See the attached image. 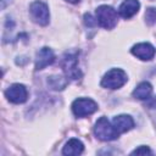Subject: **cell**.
I'll return each mask as SVG.
<instances>
[{"label": "cell", "instance_id": "6da1fadb", "mask_svg": "<svg viewBox=\"0 0 156 156\" xmlns=\"http://www.w3.org/2000/svg\"><path fill=\"white\" fill-rule=\"evenodd\" d=\"M94 133L98 139L102 141H111L118 138L119 133L116 130L113 124L110 123V121L106 117H100L94 127Z\"/></svg>", "mask_w": 156, "mask_h": 156}, {"label": "cell", "instance_id": "7a4b0ae2", "mask_svg": "<svg viewBox=\"0 0 156 156\" xmlns=\"http://www.w3.org/2000/svg\"><path fill=\"white\" fill-rule=\"evenodd\" d=\"M127 73L121 68L110 69L101 79V85L107 89H119L127 83Z\"/></svg>", "mask_w": 156, "mask_h": 156}, {"label": "cell", "instance_id": "3957f363", "mask_svg": "<svg viewBox=\"0 0 156 156\" xmlns=\"http://www.w3.org/2000/svg\"><path fill=\"white\" fill-rule=\"evenodd\" d=\"M117 12L113 7L108 5H101L96 9V20L98 23L105 29H112L117 24Z\"/></svg>", "mask_w": 156, "mask_h": 156}, {"label": "cell", "instance_id": "277c9868", "mask_svg": "<svg viewBox=\"0 0 156 156\" xmlns=\"http://www.w3.org/2000/svg\"><path fill=\"white\" fill-rule=\"evenodd\" d=\"M98 110V104L87 98H79L76 99L72 104V111L76 117H85L91 113H94Z\"/></svg>", "mask_w": 156, "mask_h": 156}, {"label": "cell", "instance_id": "5b68a950", "mask_svg": "<svg viewBox=\"0 0 156 156\" xmlns=\"http://www.w3.org/2000/svg\"><path fill=\"white\" fill-rule=\"evenodd\" d=\"M29 12L33 18V21L40 26H46L49 23L50 13H49V7L45 2L43 1H34L29 6Z\"/></svg>", "mask_w": 156, "mask_h": 156}, {"label": "cell", "instance_id": "8992f818", "mask_svg": "<svg viewBox=\"0 0 156 156\" xmlns=\"http://www.w3.org/2000/svg\"><path fill=\"white\" fill-rule=\"evenodd\" d=\"M61 66H62L65 74L68 78L77 80L82 77V72L78 68V58H77L76 54H66L62 58Z\"/></svg>", "mask_w": 156, "mask_h": 156}, {"label": "cell", "instance_id": "52a82bcc", "mask_svg": "<svg viewBox=\"0 0 156 156\" xmlns=\"http://www.w3.org/2000/svg\"><path fill=\"white\" fill-rule=\"evenodd\" d=\"M5 96L7 98L9 101H11L13 104H22L27 100L28 91H27V89L23 84L16 83V84H12L11 87H9L6 89Z\"/></svg>", "mask_w": 156, "mask_h": 156}, {"label": "cell", "instance_id": "ba28073f", "mask_svg": "<svg viewBox=\"0 0 156 156\" xmlns=\"http://www.w3.org/2000/svg\"><path fill=\"white\" fill-rule=\"evenodd\" d=\"M130 51L134 56H136L138 58H140L143 61H150L156 54L155 48L150 43H139V44L134 45Z\"/></svg>", "mask_w": 156, "mask_h": 156}, {"label": "cell", "instance_id": "9c48e42d", "mask_svg": "<svg viewBox=\"0 0 156 156\" xmlns=\"http://www.w3.org/2000/svg\"><path fill=\"white\" fill-rule=\"evenodd\" d=\"M55 61V55L50 48H41L35 56V69H43Z\"/></svg>", "mask_w": 156, "mask_h": 156}, {"label": "cell", "instance_id": "30bf717a", "mask_svg": "<svg viewBox=\"0 0 156 156\" xmlns=\"http://www.w3.org/2000/svg\"><path fill=\"white\" fill-rule=\"evenodd\" d=\"M112 124L116 128V130L121 134V133H126V132L130 130L134 127V121L128 115H119V116L113 117Z\"/></svg>", "mask_w": 156, "mask_h": 156}, {"label": "cell", "instance_id": "8fae6325", "mask_svg": "<svg viewBox=\"0 0 156 156\" xmlns=\"http://www.w3.org/2000/svg\"><path fill=\"white\" fill-rule=\"evenodd\" d=\"M140 4L138 0H124L118 9V13L123 18H130L139 11Z\"/></svg>", "mask_w": 156, "mask_h": 156}, {"label": "cell", "instance_id": "7c38bea8", "mask_svg": "<svg viewBox=\"0 0 156 156\" xmlns=\"http://www.w3.org/2000/svg\"><path fill=\"white\" fill-rule=\"evenodd\" d=\"M83 150H84L83 143L80 140L73 138L66 143V145L62 149V154L68 155V156H76V155H80L83 152Z\"/></svg>", "mask_w": 156, "mask_h": 156}, {"label": "cell", "instance_id": "4fadbf2b", "mask_svg": "<svg viewBox=\"0 0 156 156\" xmlns=\"http://www.w3.org/2000/svg\"><path fill=\"white\" fill-rule=\"evenodd\" d=\"M152 93V87L149 82H141L133 91V96L139 100H147Z\"/></svg>", "mask_w": 156, "mask_h": 156}, {"label": "cell", "instance_id": "5bb4252c", "mask_svg": "<svg viewBox=\"0 0 156 156\" xmlns=\"http://www.w3.org/2000/svg\"><path fill=\"white\" fill-rule=\"evenodd\" d=\"M68 80L61 76H51L48 78V84L52 90H62L66 88Z\"/></svg>", "mask_w": 156, "mask_h": 156}, {"label": "cell", "instance_id": "9a60e30c", "mask_svg": "<svg viewBox=\"0 0 156 156\" xmlns=\"http://www.w3.org/2000/svg\"><path fill=\"white\" fill-rule=\"evenodd\" d=\"M145 20H146V23L147 24H154L156 22V9L154 7H149L145 12Z\"/></svg>", "mask_w": 156, "mask_h": 156}, {"label": "cell", "instance_id": "2e32d148", "mask_svg": "<svg viewBox=\"0 0 156 156\" xmlns=\"http://www.w3.org/2000/svg\"><path fill=\"white\" fill-rule=\"evenodd\" d=\"M84 23L88 27H95L98 24V20H95L90 13H85L84 15Z\"/></svg>", "mask_w": 156, "mask_h": 156}, {"label": "cell", "instance_id": "e0dca14e", "mask_svg": "<svg viewBox=\"0 0 156 156\" xmlns=\"http://www.w3.org/2000/svg\"><path fill=\"white\" fill-rule=\"evenodd\" d=\"M146 154H152L151 150L147 147V146H139L138 149H135L134 151H132V155H146Z\"/></svg>", "mask_w": 156, "mask_h": 156}, {"label": "cell", "instance_id": "ac0fdd59", "mask_svg": "<svg viewBox=\"0 0 156 156\" xmlns=\"http://www.w3.org/2000/svg\"><path fill=\"white\" fill-rule=\"evenodd\" d=\"M66 1H68V2H71V4H77V2H79L80 0H66Z\"/></svg>", "mask_w": 156, "mask_h": 156}]
</instances>
